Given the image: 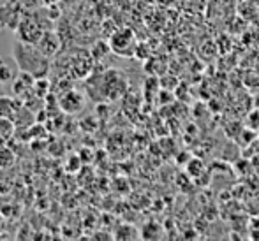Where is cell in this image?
I'll use <instances>...</instances> for the list:
<instances>
[{
    "label": "cell",
    "mask_w": 259,
    "mask_h": 241,
    "mask_svg": "<svg viewBox=\"0 0 259 241\" xmlns=\"http://www.w3.org/2000/svg\"><path fill=\"white\" fill-rule=\"evenodd\" d=\"M14 62L18 64L20 71H28L35 76V78H45L50 71V62L48 57L39 51L35 44H28V42L18 41L13 50Z\"/></svg>",
    "instance_id": "1"
},
{
    "label": "cell",
    "mask_w": 259,
    "mask_h": 241,
    "mask_svg": "<svg viewBox=\"0 0 259 241\" xmlns=\"http://www.w3.org/2000/svg\"><path fill=\"white\" fill-rule=\"evenodd\" d=\"M16 34H18V37H20V41L28 42V44H37L39 39L45 34V28L41 27L39 21L32 20V18H23L20 27H18Z\"/></svg>",
    "instance_id": "2"
},
{
    "label": "cell",
    "mask_w": 259,
    "mask_h": 241,
    "mask_svg": "<svg viewBox=\"0 0 259 241\" xmlns=\"http://www.w3.org/2000/svg\"><path fill=\"white\" fill-rule=\"evenodd\" d=\"M109 48L115 51L116 55H127L133 53L134 48V34L129 28H123V30H116L111 35V41H109Z\"/></svg>",
    "instance_id": "3"
},
{
    "label": "cell",
    "mask_w": 259,
    "mask_h": 241,
    "mask_svg": "<svg viewBox=\"0 0 259 241\" xmlns=\"http://www.w3.org/2000/svg\"><path fill=\"white\" fill-rule=\"evenodd\" d=\"M21 20H23V18H21L20 9H18L16 6H13L11 2L0 4V25H2L4 28H11V30L16 32Z\"/></svg>",
    "instance_id": "4"
},
{
    "label": "cell",
    "mask_w": 259,
    "mask_h": 241,
    "mask_svg": "<svg viewBox=\"0 0 259 241\" xmlns=\"http://www.w3.org/2000/svg\"><path fill=\"white\" fill-rule=\"evenodd\" d=\"M58 106H60L62 111L69 113V115H74V113L83 109L85 99H83V95L79 92H76V90H69V92H65L60 101H58Z\"/></svg>",
    "instance_id": "5"
},
{
    "label": "cell",
    "mask_w": 259,
    "mask_h": 241,
    "mask_svg": "<svg viewBox=\"0 0 259 241\" xmlns=\"http://www.w3.org/2000/svg\"><path fill=\"white\" fill-rule=\"evenodd\" d=\"M39 48L45 57H55V55L58 53V50H60V39H58L57 34H53V32L46 30L45 34H42V37L39 39V42L35 44Z\"/></svg>",
    "instance_id": "6"
},
{
    "label": "cell",
    "mask_w": 259,
    "mask_h": 241,
    "mask_svg": "<svg viewBox=\"0 0 259 241\" xmlns=\"http://www.w3.org/2000/svg\"><path fill=\"white\" fill-rule=\"evenodd\" d=\"M21 104L16 99H11L6 95H0V116L6 118H16V115L20 113Z\"/></svg>",
    "instance_id": "7"
},
{
    "label": "cell",
    "mask_w": 259,
    "mask_h": 241,
    "mask_svg": "<svg viewBox=\"0 0 259 241\" xmlns=\"http://www.w3.org/2000/svg\"><path fill=\"white\" fill-rule=\"evenodd\" d=\"M50 90H52V86H50V81L46 78H35V83H34V92L37 97H46L50 93Z\"/></svg>",
    "instance_id": "8"
},
{
    "label": "cell",
    "mask_w": 259,
    "mask_h": 241,
    "mask_svg": "<svg viewBox=\"0 0 259 241\" xmlns=\"http://www.w3.org/2000/svg\"><path fill=\"white\" fill-rule=\"evenodd\" d=\"M141 236H143L145 239L159 238V236H160V227L155 224V222H148V224L143 227V231H141Z\"/></svg>",
    "instance_id": "9"
},
{
    "label": "cell",
    "mask_w": 259,
    "mask_h": 241,
    "mask_svg": "<svg viewBox=\"0 0 259 241\" xmlns=\"http://www.w3.org/2000/svg\"><path fill=\"white\" fill-rule=\"evenodd\" d=\"M115 238L116 239H134V238H138V231L131 227V225H122V227L115 232Z\"/></svg>",
    "instance_id": "10"
},
{
    "label": "cell",
    "mask_w": 259,
    "mask_h": 241,
    "mask_svg": "<svg viewBox=\"0 0 259 241\" xmlns=\"http://www.w3.org/2000/svg\"><path fill=\"white\" fill-rule=\"evenodd\" d=\"M0 134L6 137L13 136L14 134V120L6 118V116H0Z\"/></svg>",
    "instance_id": "11"
},
{
    "label": "cell",
    "mask_w": 259,
    "mask_h": 241,
    "mask_svg": "<svg viewBox=\"0 0 259 241\" xmlns=\"http://www.w3.org/2000/svg\"><path fill=\"white\" fill-rule=\"evenodd\" d=\"M13 162H14V153H13V150L7 148V146L0 148V167H9Z\"/></svg>",
    "instance_id": "12"
},
{
    "label": "cell",
    "mask_w": 259,
    "mask_h": 241,
    "mask_svg": "<svg viewBox=\"0 0 259 241\" xmlns=\"http://www.w3.org/2000/svg\"><path fill=\"white\" fill-rule=\"evenodd\" d=\"M14 78H16V74H14V71L11 69L9 64H6L2 69H0V83H7Z\"/></svg>",
    "instance_id": "13"
},
{
    "label": "cell",
    "mask_w": 259,
    "mask_h": 241,
    "mask_svg": "<svg viewBox=\"0 0 259 241\" xmlns=\"http://www.w3.org/2000/svg\"><path fill=\"white\" fill-rule=\"evenodd\" d=\"M6 139H7V137L0 134V148H4V146H6Z\"/></svg>",
    "instance_id": "14"
},
{
    "label": "cell",
    "mask_w": 259,
    "mask_h": 241,
    "mask_svg": "<svg viewBox=\"0 0 259 241\" xmlns=\"http://www.w3.org/2000/svg\"><path fill=\"white\" fill-rule=\"evenodd\" d=\"M7 64V60H6V57H2V55H0V69L4 67V65Z\"/></svg>",
    "instance_id": "15"
},
{
    "label": "cell",
    "mask_w": 259,
    "mask_h": 241,
    "mask_svg": "<svg viewBox=\"0 0 259 241\" xmlns=\"http://www.w3.org/2000/svg\"><path fill=\"white\" fill-rule=\"evenodd\" d=\"M2 222H4V218H2V215H0V227H2Z\"/></svg>",
    "instance_id": "16"
},
{
    "label": "cell",
    "mask_w": 259,
    "mask_h": 241,
    "mask_svg": "<svg viewBox=\"0 0 259 241\" xmlns=\"http://www.w3.org/2000/svg\"><path fill=\"white\" fill-rule=\"evenodd\" d=\"M2 28H4V27H2V25H0V32H2Z\"/></svg>",
    "instance_id": "17"
}]
</instances>
